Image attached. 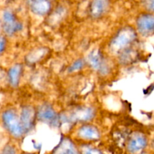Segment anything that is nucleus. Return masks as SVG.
<instances>
[{"label": "nucleus", "mask_w": 154, "mask_h": 154, "mask_svg": "<svg viewBox=\"0 0 154 154\" xmlns=\"http://www.w3.org/2000/svg\"><path fill=\"white\" fill-rule=\"evenodd\" d=\"M2 120L6 129L13 136L18 138L23 134L24 129L15 113L12 111H6L2 114Z\"/></svg>", "instance_id": "f257e3e1"}, {"label": "nucleus", "mask_w": 154, "mask_h": 154, "mask_svg": "<svg viewBox=\"0 0 154 154\" xmlns=\"http://www.w3.org/2000/svg\"><path fill=\"white\" fill-rule=\"evenodd\" d=\"M135 33L131 28H124L119 32L113 38L111 48L114 51H118L129 45L135 39Z\"/></svg>", "instance_id": "f03ea898"}, {"label": "nucleus", "mask_w": 154, "mask_h": 154, "mask_svg": "<svg viewBox=\"0 0 154 154\" xmlns=\"http://www.w3.org/2000/svg\"><path fill=\"white\" fill-rule=\"evenodd\" d=\"M2 28L5 32L11 35L22 29L20 23L16 20L13 14L9 11H5L2 14Z\"/></svg>", "instance_id": "7ed1b4c3"}, {"label": "nucleus", "mask_w": 154, "mask_h": 154, "mask_svg": "<svg viewBox=\"0 0 154 154\" xmlns=\"http://www.w3.org/2000/svg\"><path fill=\"white\" fill-rule=\"evenodd\" d=\"M38 118L52 126H57L59 123V117L54 108L49 105H43L38 111Z\"/></svg>", "instance_id": "20e7f679"}, {"label": "nucleus", "mask_w": 154, "mask_h": 154, "mask_svg": "<svg viewBox=\"0 0 154 154\" xmlns=\"http://www.w3.org/2000/svg\"><path fill=\"white\" fill-rule=\"evenodd\" d=\"M137 26L142 35L151 34L154 32V15L142 14L138 17Z\"/></svg>", "instance_id": "39448f33"}, {"label": "nucleus", "mask_w": 154, "mask_h": 154, "mask_svg": "<svg viewBox=\"0 0 154 154\" xmlns=\"http://www.w3.org/2000/svg\"><path fill=\"white\" fill-rule=\"evenodd\" d=\"M88 62L93 69L100 72L102 74H105L108 72V66L98 50H93L90 52L88 57Z\"/></svg>", "instance_id": "423d86ee"}, {"label": "nucleus", "mask_w": 154, "mask_h": 154, "mask_svg": "<svg viewBox=\"0 0 154 154\" xmlns=\"http://www.w3.org/2000/svg\"><path fill=\"white\" fill-rule=\"evenodd\" d=\"M29 5L35 14L41 16L47 14L51 8L50 0H29Z\"/></svg>", "instance_id": "0eeeda50"}, {"label": "nucleus", "mask_w": 154, "mask_h": 154, "mask_svg": "<svg viewBox=\"0 0 154 154\" xmlns=\"http://www.w3.org/2000/svg\"><path fill=\"white\" fill-rule=\"evenodd\" d=\"M35 111L32 107L26 106L23 108L20 115V122L23 129L26 131H29L32 126L34 121Z\"/></svg>", "instance_id": "6e6552de"}, {"label": "nucleus", "mask_w": 154, "mask_h": 154, "mask_svg": "<svg viewBox=\"0 0 154 154\" xmlns=\"http://www.w3.org/2000/svg\"><path fill=\"white\" fill-rule=\"evenodd\" d=\"M147 145V140L145 137L140 134H136L129 141L128 144V150L129 152L135 153L144 149Z\"/></svg>", "instance_id": "1a4fd4ad"}, {"label": "nucleus", "mask_w": 154, "mask_h": 154, "mask_svg": "<svg viewBox=\"0 0 154 154\" xmlns=\"http://www.w3.org/2000/svg\"><path fill=\"white\" fill-rule=\"evenodd\" d=\"M94 116V111L90 108H81L75 110L72 113L71 118L72 120L87 121L91 120Z\"/></svg>", "instance_id": "9d476101"}, {"label": "nucleus", "mask_w": 154, "mask_h": 154, "mask_svg": "<svg viewBox=\"0 0 154 154\" xmlns=\"http://www.w3.org/2000/svg\"><path fill=\"white\" fill-rule=\"evenodd\" d=\"M108 7V0H93L90 6L92 16L99 17L102 16Z\"/></svg>", "instance_id": "9b49d317"}, {"label": "nucleus", "mask_w": 154, "mask_h": 154, "mask_svg": "<svg viewBox=\"0 0 154 154\" xmlns=\"http://www.w3.org/2000/svg\"><path fill=\"white\" fill-rule=\"evenodd\" d=\"M78 135L81 138L87 140H97L100 135L96 127L92 126H84L78 131Z\"/></svg>", "instance_id": "f8f14e48"}, {"label": "nucleus", "mask_w": 154, "mask_h": 154, "mask_svg": "<svg viewBox=\"0 0 154 154\" xmlns=\"http://www.w3.org/2000/svg\"><path fill=\"white\" fill-rule=\"evenodd\" d=\"M21 72V66L20 65H15L11 68L8 72V80L12 87H17L19 83L20 75Z\"/></svg>", "instance_id": "ddd939ff"}, {"label": "nucleus", "mask_w": 154, "mask_h": 154, "mask_svg": "<svg viewBox=\"0 0 154 154\" xmlns=\"http://www.w3.org/2000/svg\"><path fill=\"white\" fill-rule=\"evenodd\" d=\"M56 153H77L73 144L69 140L65 139L60 144L59 147H57Z\"/></svg>", "instance_id": "4468645a"}, {"label": "nucleus", "mask_w": 154, "mask_h": 154, "mask_svg": "<svg viewBox=\"0 0 154 154\" xmlns=\"http://www.w3.org/2000/svg\"><path fill=\"white\" fill-rule=\"evenodd\" d=\"M84 66V61H83L82 60H78L72 64V66L69 68V72H76V71H78L80 70V69H82Z\"/></svg>", "instance_id": "2eb2a0df"}, {"label": "nucleus", "mask_w": 154, "mask_h": 154, "mask_svg": "<svg viewBox=\"0 0 154 154\" xmlns=\"http://www.w3.org/2000/svg\"><path fill=\"white\" fill-rule=\"evenodd\" d=\"M146 8L150 11H154V0H144Z\"/></svg>", "instance_id": "dca6fc26"}, {"label": "nucleus", "mask_w": 154, "mask_h": 154, "mask_svg": "<svg viewBox=\"0 0 154 154\" xmlns=\"http://www.w3.org/2000/svg\"><path fill=\"white\" fill-rule=\"evenodd\" d=\"M85 153H100V151H99V150H93V149L92 148V149H89L88 150L85 151Z\"/></svg>", "instance_id": "f3484780"}, {"label": "nucleus", "mask_w": 154, "mask_h": 154, "mask_svg": "<svg viewBox=\"0 0 154 154\" xmlns=\"http://www.w3.org/2000/svg\"><path fill=\"white\" fill-rule=\"evenodd\" d=\"M4 48H5V39L4 38L2 37L1 38V52H2L4 51Z\"/></svg>", "instance_id": "a211bd4d"}]
</instances>
